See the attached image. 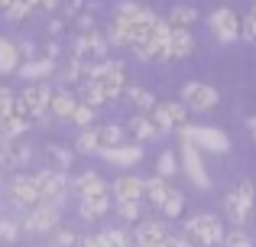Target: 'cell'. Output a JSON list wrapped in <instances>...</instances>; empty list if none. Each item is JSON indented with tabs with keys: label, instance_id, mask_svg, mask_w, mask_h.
Returning <instances> with one entry per match:
<instances>
[{
	"label": "cell",
	"instance_id": "obj_1",
	"mask_svg": "<svg viewBox=\"0 0 256 247\" xmlns=\"http://www.w3.org/2000/svg\"><path fill=\"white\" fill-rule=\"evenodd\" d=\"M185 237L192 241V247H218L224 241V224L214 215H194L185 224Z\"/></svg>",
	"mask_w": 256,
	"mask_h": 247
},
{
	"label": "cell",
	"instance_id": "obj_2",
	"mask_svg": "<svg viewBox=\"0 0 256 247\" xmlns=\"http://www.w3.org/2000/svg\"><path fill=\"white\" fill-rule=\"evenodd\" d=\"M253 202H256L253 182H237L230 192H227L224 208H227V215H230V221L237 224V228H244V224H246V218H250V211H253Z\"/></svg>",
	"mask_w": 256,
	"mask_h": 247
},
{
	"label": "cell",
	"instance_id": "obj_3",
	"mask_svg": "<svg viewBox=\"0 0 256 247\" xmlns=\"http://www.w3.org/2000/svg\"><path fill=\"white\" fill-rule=\"evenodd\" d=\"M178 133H182V143H192V146H198V150H211V153H224L227 146V137L218 130V127H178Z\"/></svg>",
	"mask_w": 256,
	"mask_h": 247
},
{
	"label": "cell",
	"instance_id": "obj_4",
	"mask_svg": "<svg viewBox=\"0 0 256 247\" xmlns=\"http://www.w3.org/2000/svg\"><path fill=\"white\" fill-rule=\"evenodd\" d=\"M32 182H36V192H39V205H56L58 198L65 195V189H68L65 172H56V169L36 172V176H32Z\"/></svg>",
	"mask_w": 256,
	"mask_h": 247
},
{
	"label": "cell",
	"instance_id": "obj_5",
	"mask_svg": "<svg viewBox=\"0 0 256 247\" xmlns=\"http://www.w3.org/2000/svg\"><path fill=\"white\" fill-rule=\"evenodd\" d=\"M218 101H220V95L204 82H185V88H182V104L188 111H214Z\"/></svg>",
	"mask_w": 256,
	"mask_h": 247
},
{
	"label": "cell",
	"instance_id": "obj_6",
	"mask_svg": "<svg viewBox=\"0 0 256 247\" xmlns=\"http://www.w3.org/2000/svg\"><path fill=\"white\" fill-rule=\"evenodd\" d=\"M150 121H152V127H156L159 133L172 130V127H185L188 108H185V104H178V101H159L156 108L150 111Z\"/></svg>",
	"mask_w": 256,
	"mask_h": 247
},
{
	"label": "cell",
	"instance_id": "obj_7",
	"mask_svg": "<svg viewBox=\"0 0 256 247\" xmlns=\"http://www.w3.org/2000/svg\"><path fill=\"white\" fill-rule=\"evenodd\" d=\"M208 26L214 30V36H218L220 43H234V39L240 36V17L230 10V7H220V10H214L211 17H208Z\"/></svg>",
	"mask_w": 256,
	"mask_h": 247
},
{
	"label": "cell",
	"instance_id": "obj_8",
	"mask_svg": "<svg viewBox=\"0 0 256 247\" xmlns=\"http://www.w3.org/2000/svg\"><path fill=\"white\" fill-rule=\"evenodd\" d=\"M23 228L32 231V234H52V228H58V205H36V208H30Z\"/></svg>",
	"mask_w": 256,
	"mask_h": 247
},
{
	"label": "cell",
	"instance_id": "obj_9",
	"mask_svg": "<svg viewBox=\"0 0 256 247\" xmlns=\"http://www.w3.org/2000/svg\"><path fill=\"white\" fill-rule=\"evenodd\" d=\"M182 163H185V172L192 176V182L198 185V189H208V185H211V176H208V169H204V159H201L198 146L182 143Z\"/></svg>",
	"mask_w": 256,
	"mask_h": 247
},
{
	"label": "cell",
	"instance_id": "obj_10",
	"mask_svg": "<svg viewBox=\"0 0 256 247\" xmlns=\"http://www.w3.org/2000/svg\"><path fill=\"white\" fill-rule=\"evenodd\" d=\"M98 85H100V91H104L107 101H117V98L126 91V69L120 62H110V65H107V72L98 78Z\"/></svg>",
	"mask_w": 256,
	"mask_h": 247
},
{
	"label": "cell",
	"instance_id": "obj_11",
	"mask_svg": "<svg viewBox=\"0 0 256 247\" xmlns=\"http://www.w3.org/2000/svg\"><path fill=\"white\" fill-rule=\"evenodd\" d=\"M10 198L13 205H20V208H36L39 205V192H36V182H32V176H13L10 182Z\"/></svg>",
	"mask_w": 256,
	"mask_h": 247
},
{
	"label": "cell",
	"instance_id": "obj_12",
	"mask_svg": "<svg viewBox=\"0 0 256 247\" xmlns=\"http://www.w3.org/2000/svg\"><path fill=\"white\" fill-rule=\"evenodd\" d=\"M32 159V150L23 140H0V166H26Z\"/></svg>",
	"mask_w": 256,
	"mask_h": 247
},
{
	"label": "cell",
	"instance_id": "obj_13",
	"mask_svg": "<svg viewBox=\"0 0 256 247\" xmlns=\"http://www.w3.org/2000/svg\"><path fill=\"white\" fill-rule=\"evenodd\" d=\"M166 228L159 221H140L136 234H133V247H166Z\"/></svg>",
	"mask_w": 256,
	"mask_h": 247
},
{
	"label": "cell",
	"instance_id": "obj_14",
	"mask_svg": "<svg viewBox=\"0 0 256 247\" xmlns=\"http://www.w3.org/2000/svg\"><path fill=\"white\" fill-rule=\"evenodd\" d=\"M100 156L107 159V163L114 166H124V169H130V166H136L140 159H143V146L140 143H130V146H114V150H100Z\"/></svg>",
	"mask_w": 256,
	"mask_h": 247
},
{
	"label": "cell",
	"instance_id": "obj_15",
	"mask_svg": "<svg viewBox=\"0 0 256 247\" xmlns=\"http://www.w3.org/2000/svg\"><path fill=\"white\" fill-rule=\"evenodd\" d=\"M72 185H75L78 198H100V195H107V182L98 176V172H82Z\"/></svg>",
	"mask_w": 256,
	"mask_h": 247
},
{
	"label": "cell",
	"instance_id": "obj_16",
	"mask_svg": "<svg viewBox=\"0 0 256 247\" xmlns=\"http://www.w3.org/2000/svg\"><path fill=\"white\" fill-rule=\"evenodd\" d=\"M110 189H114V195H117V202H140V198H143V179L120 176Z\"/></svg>",
	"mask_w": 256,
	"mask_h": 247
},
{
	"label": "cell",
	"instance_id": "obj_17",
	"mask_svg": "<svg viewBox=\"0 0 256 247\" xmlns=\"http://www.w3.org/2000/svg\"><path fill=\"white\" fill-rule=\"evenodd\" d=\"M20 78H26V82H42V78H49L52 72H56V62L52 59H30V62H23L20 65Z\"/></svg>",
	"mask_w": 256,
	"mask_h": 247
},
{
	"label": "cell",
	"instance_id": "obj_18",
	"mask_svg": "<svg viewBox=\"0 0 256 247\" xmlns=\"http://www.w3.org/2000/svg\"><path fill=\"white\" fill-rule=\"evenodd\" d=\"M75 108H78V101L68 95V91H52V98H49V117H56V121H72Z\"/></svg>",
	"mask_w": 256,
	"mask_h": 247
},
{
	"label": "cell",
	"instance_id": "obj_19",
	"mask_svg": "<svg viewBox=\"0 0 256 247\" xmlns=\"http://www.w3.org/2000/svg\"><path fill=\"white\" fill-rule=\"evenodd\" d=\"M194 52V36L192 30H175L169 39V59H188Z\"/></svg>",
	"mask_w": 256,
	"mask_h": 247
},
{
	"label": "cell",
	"instance_id": "obj_20",
	"mask_svg": "<svg viewBox=\"0 0 256 247\" xmlns=\"http://www.w3.org/2000/svg\"><path fill=\"white\" fill-rule=\"evenodd\" d=\"M126 130H130L133 137L140 140V143H143V140H156V137H159V130L152 127L150 114H140V111H136V114L130 117V124H126Z\"/></svg>",
	"mask_w": 256,
	"mask_h": 247
},
{
	"label": "cell",
	"instance_id": "obj_21",
	"mask_svg": "<svg viewBox=\"0 0 256 247\" xmlns=\"http://www.w3.org/2000/svg\"><path fill=\"white\" fill-rule=\"evenodd\" d=\"M20 69V49L10 39H0V75H13Z\"/></svg>",
	"mask_w": 256,
	"mask_h": 247
},
{
	"label": "cell",
	"instance_id": "obj_22",
	"mask_svg": "<svg viewBox=\"0 0 256 247\" xmlns=\"http://www.w3.org/2000/svg\"><path fill=\"white\" fill-rule=\"evenodd\" d=\"M26 130H30V121H26V117L10 114L6 121H0V140H23Z\"/></svg>",
	"mask_w": 256,
	"mask_h": 247
},
{
	"label": "cell",
	"instance_id": "obj_23",
	"mask_svg": "<svg viewBox=\"0 0 256 247\" xmlns=\"http://www.w3.org/2000/svg\"><path fill=\"white\" fill-rule=\"evenodd\" d=\"M82 36H84V49H88V59H94V62H98V59H104V56H107V49H110V46H107L104 33L91 30V33H82Z\"/></svg>",
	"mask_w": 256,
	"mask_h": 247
},
{
	"label": "cell",
	"instance_id": "obj_24",
	"mask_svg": "<svg viewBox=\"0 0 256 247\" xmlns=\"http://www.w3.org/2000/svg\"><path fill=\"white\" fill-rule=\"evenodd\" d=\"M169 189H172V185H166V179H162V176H156V179H146V182H143V198H146V202H152V205L159 208Z\"/></svg>",
	"mask_w": 256,
	"mask_h": 247
},
{
	"label": "cell",
	"instance_id": "obj_25",
	"mask_svg": "<svg viewBox=\"0 0 256 247\" xmlns=\"http://www.w3.org/2000/svg\"><path fill=\"white\" fill-rule=\"evenodd\" d=\"M107 211H110L107 195H100V198H82V218H84V221H98V218H104Z\"/></svg>",
	"mask_w": 256,
	"mask_h": 247
},
{
	"label": "cell",
	"instance_id": "obj_26",
	"mask_svg": "<svg viewBox=\"0 0 256 247\" xmlns=\"http://www.w3.org/2000/svg\"><path fill=\"white\" fill-rule=\"evenodd\" d=\"M194 20H198V13H194L192 7H172L169 17H166V23H169L172 30H188Z\"/></svg>",
	"mask_w": 256,
	"mask_h": 247
},
{
	"label": "cell",
	"instance_id": "obj_27",
	"mask_svg": "<svg viewBox=\"0 0 256 247\" xmlns=\"http://www.w3.org/2000/svg\"><path fill=\"white\" fill-rule=\"evenodd\" d=\"M78 91H82V104H88V108H94V111H98L100 104H107V98H104V91H100L98 82H82Z\"/></svg>",
	"mask_w": 256,
	"mask_h": 247
},
{
	"label": "cell",
	"instance_id": "obj_28",
	"mask_svg": "<svg viewBox=\"0 0 256 247\" xmlns=\"http://www.w3.org/2000/svg\"><path fill=\"white\" fill-rule=\"evenodd\" d=\"M120 140H124V130H120L117 124H107L98 130V153L100 150H114V146H120Z\"/></svg>",
	"mask_w": 256,
	"mask_h": 247
},
{
	"label": "cell",
	"instance_id": "obj_29",
	"mask_svg": "<svg viewBox=\"0 0 256 247\" xmlns=\"http://www.w3.org/2000/svg\"><path fill=\"white\" fill-rule=\"evenodd\" d=\"M182 208H185V195H182L178 189H169L166 198H162V205H159V211H162L166 218H178Z\"/></svg>",
	"mask_w": 256,
	"mask_h": 247
},
{
	"label": "cell",
	"instance_id": "obj_30",
	"mask_svg": "<svg viewBox=\"0 0 256 247\" xmlns=\"http://www.w3.org/2000/svg\"><path fill=\"white\" fill-rule=\"evenodd\" d=\"M126 95H130V101L140 108V114H150L152 108H156V101H152V95L146 88H140V85H126Z\"/></svg>",
	"mask_w": 256,
	"mask_h": 247
},
{
	"label": "cell",
	"instance_id": "obj_31",
	"mask_svg": "<svg viewBox=\"0 0 256 247\" xmlns=\"http://www.w3.org/2000/svg\"><path fill=\"white\" fill-rule=\"evenodd\" d=\"M143 10H146V7H140V4H120L117 13H114V23L126 26V23H133V20L143 17Z\"/></svg>",
	"mask_w": 256,
	"mask_h": 247
},
{
	"label": "cell",
	"instance_id": "obj_32",
	"mask_svg": "<svg viewBox=\"0 0 256 247\" xmlns=\"http://www.w3.org/2000/svg\"><path fill=\"white\" fill-rule=\"evenodd\" d=\"M46 153H49L52 159H56V172H65L72 166V153L65 150V146H56V143H49L46 146Z\"/></svg>",
	"mask_w": 256,
	"mask_h": 247
},
{
	"label": "cell",
	"instance_id": "obj_33",
	"mask_svg": "<svg viewBox=\"0 0 256 247\" xmlns=\"http://www.w3.org/2000/svg\"><path fill=\"white\" fill-rule=\"evenodd\" d=\"M94 114H98L94 108H88V104H82V101H78L75 114H72V124H75V127H82V130H88V127L94 124Z\"/></svg>",
	"mask_w": 256,
	"mask_h": 247
},
{
	"label": "cell",
	"instance_id": "obj_34",
	"mask_svg": "<svg viewBox=\"0 0 256 247\" xmlns=\"http://www.w3.org/2000/svg\"><path fill=\"white\" fill-rule=\"evenodd\" d=\"M78 153H98V127H88L78 137Z\"/></svg>",
	"mask_w": 256,
	"mask_h": 247
},
{
	"label": "cell",
	"instance_id": "obj_35",
	"mask_svg": "<svg viewBox=\"0 0 256 247\" xmlns=\"http://www.w3.org/2000/svg\"><path fill=\"white\" fill-rule=\"evenodd\" d=\"M52 241H56V247H75L78 234L72 228H65V224H58V228H52Z\"/></svg>",
	"mask_w": 256,
	"mask_h": 247
},
{
	"label": "cell",
	"instance_id": "obj_36",
	"mask_svg": "<svg viewBox=\"0 0 256 247\" xmlns=\"http://www.w3.org/2000/svg\"><path fill=\"white\" fill-rule=\"evenodd\" d=\"M220 247H253V241H250V234L246 231H230V234H224V241H220Z\"/></svg>",
	"mask_w": 256,
	"mask_h": 247
},
{
	"label": "cell",
	"instance_id": "obj_37",
	"mask_svg": "<svg viewBox=\"0 0 256 247\" xmlns=\"http://www.w3.org/2000/svg\"><path fill=\"white\" fill-rule=\"evenodd\" d=\"M13 104H16V95L10 88H0V121H6L13 114Z\"/></svg>",
	"mask_w": 256,
	"mask_h": 247
},
{
	"label": "cell",
	"instance_id": "obj_38",
	"mask_svg": "<svg viewBox=\"0 0 256 247\" xmlns=\"http://www.w3.org/2000/svg\"><path fill=\"white\" fill-rule=\"evenodd\" d=\"M117 215L124 221H140V202H117Z\"/></svg>",
	"mask_w": 256,
	"mask_h": 247
},
{
	"label": "cell",
	"instance_id": "obj_39",
	"mask_svg": "<svg viewBox=\"0 0 256 247\" xmlns=\"http://www.w3.org/2000/svg\"><path fill=\"white\" fill-rule=\"evenodd\" d=\"M16 237H20V228H16V224H13V221H0V241H4V244H13Z\"/></svg>",
	"mask_w": 256,
	"mask_h": 247
},
{
	"label": "cell",
	"instance_id": "obj_40",
	"mask_svg": "<svg viewBox=\"0 0 256 247\" xmlns=\"http://www.w3.org/2000/svg\"><path fill=\"white\" fill-rule=\"evenodd\" d=\"M240 36L250 39V43H256V20L253 17H244V20H240Z\"/></svg>",
	"mask_w": 256,
	"mask_h": 247
},
{
	"label": "cell",
	"instance_id": "obj_41",
	"mask_svg": "<svg viewBox=\"0 0 256 247\" xmlns=\"http://www.w3.org/2000/svg\"><path fill=\"white\" fill-rule=\"evenodd\" d=\"M78 78H82V62H68L65 72H62V82L72 85V82H78Z\"/></svg>",
	"mask_w": 256,
	"mask_h": 247
},
{
	"label": "cell",
	"instance_id": "obj_42",
	"mask_svg": "<svg viewBox=\"0 0 256 247\" xmlns=\"http://www.w3.org/2000/svg\"><path fill=\"white\" fill-rule=\"evenodd\" d=\"M159 172H162V176H172L175 172V153L166 150L162 156H159Z\"/></svg>",
	"mask_w": 256,
	"mask_h": 247
},
{
	"label": "cell",
	"instance_id": "obj_43",
	"mask_svg": "<svg viewBox=\"0 0 256 247\" xmlns=\"http://www.w3.org/2000/svg\"><path fill=\"white\" fill-rule=\"evenodd\" d=\"M62 13H65V17H78V13H82V4H84V0H62Z\"/></svg>",
	"mask_w": 256,
	"mask_h": 247
},
{
	"label": "cell",
	"instance_id": "obj_44",
	"mask_svg": "<svg viewBox=\"0 0 256 247\" xmlns=\"http://www.w3.org/2000/svg\"><path fill=\"white\" fill-rule=\"evenodd\" d=\"M75 26H78L82 33H91V30H94V17H91V13H82V17L75 20Z\"/></svg>",
	"mask_w": 256,
	"mask_h": 247
},
{
	"label": "cell",
	"instance_id": "obj_45",
	"mask_svg": "<svg viewBox=\"0 0 256 247\" xmlns=\"http://www.w3.org/2000/svg\"><path fill=\"white\" fill-rule=\"evenodd\" d=\"M166 247H192V241H188V237L185 234H182V237H166Z\"/></svg>",
	"mask_w": 256,
	"mask_h": 247
},
{
	"label": "cell",
	"instance_id": "obj_46",
	"mask_svg": "<svg viewBox=\"0 0 256 247\" xmlns=\"http://www.w3.org/2000/svg\"><path fill=\"white\" fill-rule=\"evenodd\" d=\"M75 247H98V234H84V237H78Z\"/></svg>",
	"mask_w": 256,
	"mask_h": 247
},
{
	"label": "cell",
	"instance_id": "obj_47",
	"mask_svg": "<svg viewBox=\"0 0 256 247\" xmlns=\"http://www.w3.org/2000/svg\"><path fill=\"white\" fill-rule=\"evenodd\" d=\"M39 7H42V10H58L62 0H39Z\"/></svg>",
	"mask_w": 256,
	"mask_h": 247
},
{
	"label": "cell",
	"instance_id": "obj_48",
	"mask_svg": "<svg viewBox=\"0 0 256 247\" xmlns=\"http://www.w3.org/2000/svg\"><path fill=\"white\" fill-rule=\"evenodd\" d=\"M10 4H13V0H0V13H6V10H10Z\"/></svg>",
	"mask_w": 256,
	"mask_h": 247
},
{
	"label": "cell",
	"instance_id": "obj_49",
	"mask_svg": "<svg viewBox=\"0 0 256 247\" xmlns=\"http://www.w3.org/2000/svg\"><path fill=\"white\" fill-rule=\"evenodd\" d=\"M246 127L253 130V140H256V117H250V121H246Z\"/></svg>",
	"mask_w": 256,
	"mask_h": 247
},
{
	"label": "cell",
	"instance_id": "obj_50",
	"mask_svg": "<svg viewBox=\"0 0 256 247\" xmlns=\"http://www.w3.org/2000/svg\"><path fill=\"white\" fill-rule=\"evenodd\" d=\"M246 17H253V20H256V4L250 7V13H246Z\"/></svg>",
	"mask_w": 256,
	"mask_h": 247
}]
</instances>
